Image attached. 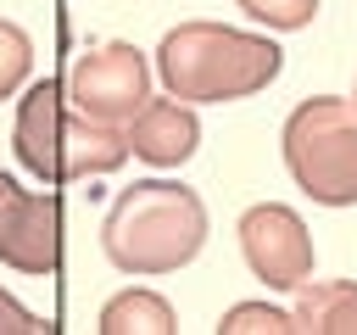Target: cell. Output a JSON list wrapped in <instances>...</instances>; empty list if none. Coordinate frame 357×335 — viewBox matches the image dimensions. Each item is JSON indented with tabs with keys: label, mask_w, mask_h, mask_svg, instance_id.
I'll use <instances>...</instances> for the list:
<instances>
[{
	"label": "cell",
	"mask_w": 357,
	"mask_h": 335,
	"mask_svg": "<svg viewBox=\"0 0 357 335\" xmlns=\"http://www.w3.org/2000/svg\"><path fill=\"white\" fill-rule=\"evenodd\" d=\"M284 73V50L268 34H245L229 22H178L156 45V78L184 106H223L268 89Z\"/></svg>",
	"instance_id": "cell-1"
},
{
	"label": "cell",
	"mask_w": 357,
	"mask_h": 335,
	"mask_svg": "<svg viewBox=\"0 0 357 335\" xmlns=\"http://www.w3.org/2000/svg\"><path fill=\"white\" fill-rule=\"evenodd\" d=\"M206 246V201L178 179H139L117 190L100 223V251L128 279H162Z\"/></svg>",
	"instance_id": "cell-2"
},
{
	"label": "cell",
	"mask_w": 357,
	"mask_h": 335,
	"mask_svg": "<svg viewBox=\"0 0 357 335\" xmlns=\"http://www.w3.org/2000/svg\"><path fill=\"white\" fill-rule=\"evenodd\" d=\"M11 151L17 162L45 179V184H84L100 173H117L128 162V140L123 128H106L95 117H84L61 78H39L22 89L17 100V128H11Z\"/></svg>",
	"instance_id": "cell-3"
},
{
	"label": "cell",
	"mask_w": 357,
	"mask_h": 335,
	"mask_svg": "<svg viewBox=\"0 0 357 335\" xmlns=\"http://www.w3.org/2000/svg\"><path fill=\"white\" fill-rule=\"evenodd\" d=\"M284 168L318 207H357V112L340 95H312L284 117Z\"/></svg>",
	"instance_id": "cell-4"
},
{
	"label": "cell",
	"mask_w": 357,
	"mask_h": 335,
	"mask_svg": "<svg viewBox=\"0 0 357 335\" xmlns=\"http://www.w3.org/2000/svg\"><path fill=\"white\" fill-rule=\"evenodd\" d=\"M61 89L84 117L123 128L151 100V61L128 39H106V45H89V50L73 56V73L61 78Z\"/></svg>",
	"instance_id": "cell-5"
},
{
	"label": "cell",
	"mask_w": 357,
	"mask_h": 335,
	"mask_svg": "<svg viewBox=\"0 0 357 335\" xmlns=\"http://www.w3.org/2000/svg\"><path fill=\"white\" fill-rule=\"evenodd\" d=\"M234 234H240V257H245L251 279H262L268 290H301L312 279V234L296 207L257 201L240 212Z\"/></svg>",
	"instance_id": "cell-6"
},
{
	"label": "cell",
	"mask_w": 357,
	"mask_h": 335,
	"mask_svg": "<svg viewBox=\"0 0 357 335\" xmlns=\"http://www.w3.org/2000/svg\"><path fill=\"white\" fill-rule=\"evenodd\" d=\"M0 262L45 279L61 268V201L50 190H17L0 212Z\"/></svg>",
	"instance_id": "cell-7"
},
{
	"label": "cell",
	"mask_w": 357,
	"mask_h": 335,
	"mask_svg": "<svg viewBox=\"0 0 357 335\" xmlns=\"http://www.w3.org/2000/svg\"><path fill=\"white\" fill-rule=\"evenodd\" d=\"M123 140H128V156L151 162V168H184L195 151H201V117L195 106L184 100H145L128 123H123Z\"/></svg>",
	"instance_id": "cell-8"
},
{
	"label": "cell",
	"mask_w": 357,
	"mask_h": 335,
	"mask_svg": "<svg viewBox=\"0 0 357 335\" xmlns=\"http://www.w3.org/2000/svg\"><path fill=\"white\" fill-rule=\"evenodd\" d=\"M296 335H357V279H324L296 290Z\"/></svg>",
	"instance_id": "cell-9"
},
{
	"label": "cell",
	"mask_w": 357,
	"mask_h": 335,
	"mask_svg": "<svg viewBox=\"0 0 357 335\" xmlns=\"http://www.w3.org/2000/svg\"><path fill=\"white\" fill-rule=\"evenodd\" d=\"M95 329H100V335H173V329H178V313H173L167 296H156V290H145V285H128V290H117V296L100 307Z\"/></svg>",
	"instance_id": "cell-10"
},
{
	"label": "cell",
	"mask_w": 357,
	"mask_h": 335,
	"mask_svg": "<svg viewBox=\"0 0 357 335\" xmlns=\"http://www.w3.org/2000/svg\"><path fill=\"white\" fill-rule=\"evenodd\" d=\"M218 335H296V313L268 307V302H234L218 318Z\"/></svg>",
	"instance_id": "cell-11"
},
{
	"label": "cell",
	"mask_w": 357,
	"mask_h": 335,
	"mask_svg": "<svg viewBox=\"0 0 357 335\" xmlns=\"http://www.w3.org/2000/svg\"><path fill=\"white\" fill-rule=\"evenodd\" d=\"M28 73H33V39H28V28L0 17V100H11L28 84Z\"/></svg>",
	"instance_id": "cell-12"
},
{
	"label": "cell",
	"mask_w": 357,
	"mask_h": 335,
	"mask_svg": "<svg viewBox=\"0 0 357 335\" xmlns=\"http://www.w3.org/2000/svg\"><path fill=\"white\" fill-rule=\"evenodd\" d=\"M240 11L273 34H296V28H312L318 0H240Z\"/></svg>",
	"instance_id": "cell-13"
},
{
	"label": "cell",
	"mask_w": 357,
	"mask_h": 335,
	"mask_svg": "<svg viewBox=\"0 0 357 335\" xmlns=\"http://www.w3.org/2000/svg\"><path fill=\"white\" fill-rule=\"evenodd\" d=\"M0 335H50V318L28 313L17 296H6V290H0Z\"/></svg>",
	"instance_id": "cell-14"
},
{
	"label": "cell",
	"mask_w": 357,
	"mask_h": 335,
	"mask_svg": "<svg viewBox=\"0 0 357 335\" xmlns=\"http://www.w3.org/2000/svg\"><path fill=\"white\" fill-rule=\"evenodd\" d=\"M11 195H17V179L0 168V212H6V201H11Z\"/></svg>",
	"instance_id": "cell-15"
},
{
	"label": "cell",
	"mask_w": 357,
	"mask_h": 335,
	"mask_svg": "<svg viewBox=\"0 0 357 335\" xmlns=\"http://www.w3.org/2000/svg\"><path fill=\"white\" fill-rule=\"evenodd\" d=\"M346 106H351V112H357V84H351V100H346Z\"/></svg>",
	"instance_id": "cell-16"
}]
</instances>
